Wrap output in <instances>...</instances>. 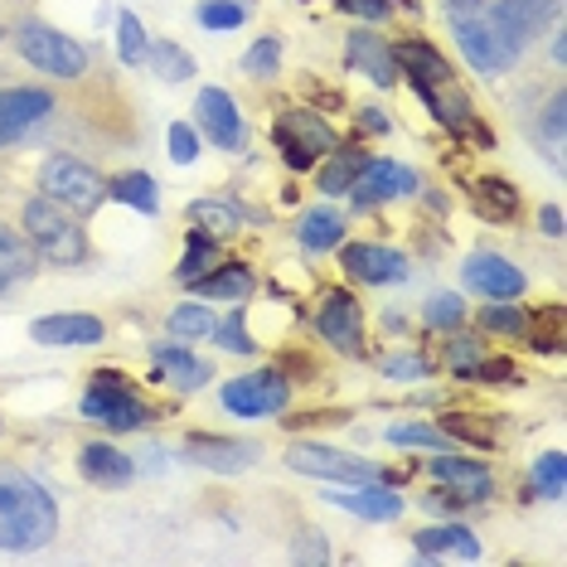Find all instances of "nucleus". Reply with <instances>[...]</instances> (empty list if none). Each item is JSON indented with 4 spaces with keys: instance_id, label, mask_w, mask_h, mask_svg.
I'll return each mask as SVG.
<instances>
[{
    "instance_id": "obj_10",
    "label": "nucleus",
    "mask_w": 567,
    "mask_h": 567,
    "mask_svg": "<svg viewBox=\"0 0 567 567\" xmlns=\"http://www.w3.org/2000/svg\"><path fill=\"white\" fill-rule=\"evenodd\" d=\"M485 16L495 20L519 49H528L553 20H558V0H489Z\"/></svg>"
},
{
    "instance_id": "obj_15",
    "label": "nucleus",
    "mask_w": 567,
    "mask_h": 567,
    "mask_svg": "<svg viewBox=\"0 0 567 567\" xmlns=\"http://www.w3.org/2000/svg\"><path fill=\"white\" fill-rule=\"evenodd\" d=\"M185 461L224 475H238L257 461V442H234V436H185Z\"/></svg>"
},
{
    "instance_id": "obj_44",
    "label": "nucleus",
    "mask_w": 567,
    "mask_h": 567,
    "mask_svg": "<svg viewBox=\"0 0 567 567\" xmlns=\"http://www.w3.org/2000/svg\"><path fill=\"white\" fill-rule=\"evenodd\" d=\"M442 432L451 436V442H471V446H495V427H481V422H471V412H451V417H442Z\"/></svg>"
},
{
    "instance_id": "obj_31",
    "label": "nucleus",
    "mask_w": 567,
    "mask_h": 567,
    "mask_svg": "<svg viewBox=\"0 0 567 567\" xmlns=\"http://www.w3.org/2000/svg\"><path fill=\"white\" fill-rule=\"evenodd\" d=\"M340 238H344L340 214H330V209L301 214V248L306 252H330V248H340Z\"/></svg>"
},
{
    "instance_id": "obj_33",
    "label": "nucleus",
    "mask_w": 567,
    "mask_h": 567,
    "mask_svg": "<svg viewBox=\"0 0 567 567\" xmlns=\"http://www.w3.org/2000/svg\"><path fill=\"white\" fill-rule=\"evenodd\" d=\"M146 59H151V69H156L165 83H185V79H195V59H189L179 44H171V40H156Z\"/></svg>"
},
{
    "instance_id": "obj_55",
    "label": "nucleus",
    "mask_w": 567,
    "mask_h": 567,
    "mask_svg": "<svg viewBox=\"0 0 567 567\" xmlns=\"http://www.w3.org/2000/svg\"><path fill=\"white\" fill-rule=\"evenodd\" d=\"M489 6V0H446L451 16H481V10Z\"/></svg>"
},
{
    "instance_id": "obj_11",
    "label": "nucleus",
    "mask_w": 567,
    "mask_h": 567,
    "mask_svg": "<svg viewBox=\"0 0 567 567\" xmlns=\"http://www.w3.org/2000/svg\"><path fill=\"white\" fill-rule=\"evenodd\" d=\"M59 102L44 87H0V146L20 141L30 126H40Z\"/></svg>"
},
{
    "instance_id": "obj_40",
    "label": "nucleus",
    "mask_w": 567,
    "mask_h": 567,
    "mask_svg": "<svg viewBox=\"0 0 567 567\" xmlns=\"http://www.w3.org/2000/svg\"><path fill=\"white\" fill-rule=\"evenodd\" d=\"M171 334L175 340H209L214 316L204 306H179V311H171Z\"/></svg>"
},
{
    "instance_id": "obj_8",
    "label": "nucleus",
    "mask_w": 567,
    "mask_h": 567,
    "mask_svg": "<svg viewBox=\"0 0 567 567\" xmlns=\"http://www.w3.org/2000/svg\"><path fill=\"white\" fill-rule=\"evenodd\" d=\"M287 466L301 475H316V481L344 485V481H379V466L350 456V451H334V446H316V442H296L287 451Z\"/></svg>"
},
{
    "instance_id": "obj_2",
    "label": "nucleus",
    "mask_w": 567,
    "mask_h": 567,
    "mask_svg": "<svg viewBox=\"0 0 567 567\" xmlns=\"http://www.w3.org/2000/svg\"><path fill=\"white\" fill-rule=\"evenodd\" d=\"M20 234L30 238L34 252H40L44 262H54V267H79L83 257H87V234H83L79 214H69L63 204L44 199V195L24 199V209H20Z\"/></svg>"
},
{
    "instance_id": "obj_46",
    "label": "nucleus",
    "mask_w": 567,
    "mask_h": 567,
    "mask_svg": "<svg viewBox=\"0 0 567 567\" xmlns=\"http://www.w3.org/2000/svg\"><path fill=\"white\" fill-rule=\"evenodd\" d=\"M277 63H281V44L277 40H257L248 54H243V73H248V79H272Z\"/></svg>"
},
{
    "instance_id": "obj_53",
    "label": "nucleus",
    "mask_w": 567,
    "mask_h": 567,
    "mask_svg": "<svg viewBox=\"0 0 567 567\" xmlns=\"http://www.w3.org/2000/svg\"><path fill=\"white\" fill-rule=\"evenodd\" d=\"M538 228H544L548 238L563 234V209H558V204H544V214H538Z\"/></svg>"
},
{
    "instance_id": "obj_42",
    "label": "nucleus",
    "mask_w": 567,
    "mask_h": 567,
    "mask_svg": "<svg viewBox=\"0 0 567 567\" xmlns=\"http://www.w3.org/2000/svg\"><path fill=\"white\" fill-rule=\"evenodd\" d=\"M481 326L485 330H495V334H528V316L519 311V306H509V301H489L485 311H481Z\"/></svg>"
},
{
    "instance_id": "obj_47",
    "label": "nucleus",
    "mask_w": 567,
    "mask_h": 567,
    "mask_svg": "<svg viewBox=\"0 0 567 567\" xmlns=\"http://www.w3.org/2000/svg\"><path fill=\"white\" fill-rule=\"evenodd\" d=\"M481 359H485V344L475 340V334H456V340H451V350H446V364L456 369L461 379H471Z\"/></svg>"
},
{
    "instance_id": "obj_1",
    "label": "nucleus",
    "mask_w": 567,
    "mask_h": 567,
    "mask_svg": "<svg viewBox=\"0 0 567 567\" xmlns=\"http://www.w3.org/2000/svg\"><path fill=\"white\" fill-rule=\"evenodd\" d=\"M59 534V505L44 495V485L24 481L16 471H0V548L30 553L44 548Z\"/></svg>"
},
{
    "instance_id": "obj_6",
    "label": "nucleus",
    "mask_w": 567,
    "mask_h": 567,
    "mask_svg": "<svg viewBox=\"0 0 567 567\" xmlns=\"http://www.w3.org/2000/svg\"><path fill=\"white\" fill-rule=\"evenodd\" d=\"M456 24H451V34H456V44H461V54H466V63L475 73H509L514 63L524 59V49L509 40L505 30H499L495 20L485 16H451Z\"/></svg>"
},
{
    "instance_id": "obj_25",
    "label": "nucleus",
    "mask_w": 567,
    "mask_h": 567,
    "mask_svg": "<svg viewBox=\"0 0 567 567\" xmlns=\"http://www.w3.org/2000/svg\"><path fill=\"white\" fill-rule=\"evenodd\" d=\"M156 369L165 383H175V389H185V393H195V389H204V379H214V369L189 354L185 344H156Z\"/></svg>"
},
{
    "instance_id": "obj_50",
    "label": "nucleus",
    "mask_w": 567,
    "mask_h": 567,
    "mask_svg": "<svg viewBox=\"0 0 567 567\" xmlns=\"http://www.w3.org/2000/svg\"><path fill=\"white\" fill-rule=\"evenodd\" d=\"M291 558H296V563H326V558H330V553H326V538H320L316 528H306V538H296Z\"/></svg>"
},
{
    "instance_id": "obj_12",
    "label": "nucleus",
    "mask_w": 567,
    "mask_h": 567,
    "mask_svg": "<svg viewBox=\"0 0 567 567\" xmlns=\"http://www.w3.org/2000/svg\"><path fill=\"white\" fill-rule=\"evenodd\" d=\"M461 277H466L471 291L489 296V301H514V296L528 291V277L514 262H505L499 252H475L471 262L461 267Z\"/></svg>"
},
{
    "instance_id": "obj_34",
    "label": "nucleus",
    "mask_w": 567,
    "mask_h": 567,
    "mask_svg": "<svg viewBox=\"0 0 567 567\" xmlns=\"http://www.w3.org/2000/svg\"><path fill=\"white\" fill-rule=\"evenodd\" d=\"M364 151H340V156H334L326 171H320V189H326V195H350V185L359 179V171H364Z\"/></svg>"
},
{
    "instance_id": "obj_37",
    "label": "nucleus",
    "mask_w": 567,
    "mask_h": 567,
    "mask_svg": "<svg viewBox=\"0 0 567 567\" xmlns=\"http://www.w3.org/2000/svg\"><path fill=\"white\" fill-rule=\"evenodd\" d=\"M481 204L485 214H495L499 224H509V218H519V189L509 185V179H481Z\"/></svg>"
},
{
    "instance_id": "obj_29",
    "label": "nucleus",
    "mask_w": 567,
    "mask_h": 567,
    "mask_svg": "<svg viewBox=\"0 0 567 567\" xmlns=\"http://www.w3.org/2000/svg\"><path fill=\"white\" fill-rule=\"evenodd\" d=\"M563 117H567V97L553 93L548 107L538 112V122H534V141H538V151L548 156L553 171H563Z\"/></svg>"
},
{
    "instance_id": "obj_16",
    "label": "nucleus",
    "mask_w": 567,
    "mask_h": 567,
    "mask_svg": "<svg viewBox=\"0 0 567 567\" xmlns=\"http://www.w3.org/2000/svg\"><path fill=\"white\" fill-rule=\"evenodd\" d=\"M344 272L359 281H373V287H393V281L408 277V257L393 248H379V243H350L344 248Z\"/></svg>"
},
{
    "instance_id": "obj_3",
    "label": "nucleus",
    "mask_w": 567,
    "mask_h": 567,
    "mask_svg": "<svg viewBox=\"0 0 567 567\" xmlns=\"http://www.w3.org/2000/svg\"><path fill=\"white\" fill-rule=\"evenodd\" d=\"M40 195L63 204L69 214H93L102 199H107V179H102L93 165L79 156H49L40 165Z\"/></svg>"
},
{
    "instance_id": "obj_56",
    "label": "nucleus",
    "mask_w": 567,
    "mask_h": 567,
    "mask_svg": "<svg viewBox=\"0 0 567 567\" xmlns=\"http://www.w3.org/2000/svg\"><path fill=\"white\" fill-rule=\"evenodd\" d=\"M359 122H364V132H389V117H383V112H359Z\"/></svg>"
},
{
    "instance_id": "obj_7",
    "label": "nucleus",
    "mask_w": 567,
    "mask_h": 567,
    "mask_svg": "<svg viewBox=\"0 0 567 567\" xmlns=\"http://www.w3.org/2000/svg\"><path fill=\"white\" fill-rule=\"evenodd\" d=\"M218 403L234 417H272V412L291 403V383L277 369H257V373H243V379H228Z\"/></svg>"
},
{
    "instance_id": "obj_22",
    "label": "nucleus",
    "mask_w": 567,
    "mask_h": 567,
    "mask_svg": "<svg viewBox=\"0 0 567 567\" xmlns=\"http://www.w3.org/2000/svg\"><path fill=\"white\" fill-rule=\"evenodd\" d=\"M412 544H417V553L422 558H466V563H475L481 558V544H475V534L466 524H436V528H417L412 534Z\"/></svg>"
},
{
    "instance_id": "obj_5",
    "label": "nucleus",
    "mask_w": 567,
    "mask_h": 567,
    "mask_svg": "<svg viewBox=\"0 0 567 567\" xmlns=\"http://www.w3.org/2000/svg\"><path fill=\"white\" fill-rule=\"evenodd\" d=\"M83 417L107 432H136L141 422L151 417V408L132 393V383H126L117 369H102V373H93V389L83 393Z\"/></svg>"
},
{
    "instance_id": "obj_14",
    "label": "nucleus",
    "mask_w": 567,
    "mask_h": 567,
    "mask_svg": "<svg viewBox=\"0 0 567 567\" xmlns=\"http://www.w3.org/2000/svg\"><path fill=\"white\" fill-rule=\"evenodd\" d=\"M330 505L359 514V519H398L403 514V495L379 481H344V485H330L326 489Z\"/></svg>"
},
{
    "instance_id": "obj_20",
    "label": "nucleus",
    "mask_w": 567,
    "mask_h": 567,
    "mask_svg": "<svg viewBox=\"0 0 567 567\" xmlns=\"http://www.w3.org/2000/svg\"><path fill=\"white\" fill-rule=\"evenodd\" d=\"M344 54H350V69H359L364 79H373L379 87H393V83H398L393 49L383 44L373 30H354V34H350V44H344Z\"/></svg>"
},
{
    "instance_id": "obj_24",
    "label": "nucleus",
    "mask_w": 567,
    "mask_h": 567,
    "mask_svg": "<svg viewBox=\"0 0 567 567\" xmlns=\"http://www.w3.org/2000/svg\"><path fill=\"white\" fill-rule=\"evenodd\" d=\"M393 63L408 69V83L412 87H436V83H451V63L436 54L427 40H408L393 49Z\"/></svg>"
},
{
    "instance_id": "obj_36",
    "label": "nucleus",
    "mask_w": 567,
    "mask_h": 567,
    "mask_svg": "<svg viewBox=\"0 0 567 567\" xmlns=\"http://www.w3.org/2000/svg\"><path fill=\"white\" fill-rule=\"evenodd\" d=\"M214 344H224L228 354H257V340L248 334V326H243V301L224 320H214Z\"/></svg>"
},
{
    "instance_id": "obj_49",
    "label": "nucleus",
    "mask_w": 567,
    "mask_h": 567,
    "mask_svg": "<svg viewBox=\"0 0 567 567\" xmlns=\"http://www.w3.org/2000/svg\"><path fill=\"white\" fill-rule=\"evenodd\" d=\"M389 379H427V359H417V354H398V359H383L379 364Z\"/></svg>"
},
{
    "instance_id": "obj_27",
    "label": "nucleus",
    "mask_w": 567,
    "mask_h": 567,
    "mask_svg": "<svg viewBox=\"0 0 567 567\" xmlns=\"http://www.w3.org/2000/svg\"><path fill=\"white\" fill-rule=\"evenodd\" d=\"M189 287H195V296H204V301H248L252 296V272L243 262H218V272L214 277H195L189 281Z\"/></svg>"
},
{
    "instance_id": "obj_9",
    "label": "nucleus",
    "mask_w": 567,
    "mask_h": 567,
    "mask_svg": "<svg viewBox=\"0 0 567 567\" xmlns=\"http://www.w3.org/2000/svg\"><path fill=\"white\" fill-rule=\"evenodd\" d=\"M422 179L417 171H408V165L398 161H364V171L350 185V199L359 209H373V204H389V199H403V195H417Z\"/></svg>"
},
{
    "instance_id": "obj_52",
    "label": "nucleus",
    "mask_w": 567,
    "mask_h": 567,
    "mask_svg": "<svg viewBox=\"0 0 567 567\" xmlns=\"http://www.w3.org/2000/svg\"><path fill=\"white\" fill-rule=\"evenodd\" d=\"M466 505V495H451V489H432L427 495V509H442V514H461Z\"/></svg>"
},
{
    "instance_id": "obj_23",
    "label": "nucleus",
    "mask_w": 567,
    "mask_h": 567,
    "mask_svg": "<svg viewBox=\"0 0 567 567\" xmlns=\"http://www.w3.org/2000/svg\"><path fill=\"white\" fill-rule=\"evenodd\" d=\"M30 340H40V344H102L107 330H102L97 316H44L30 326Z\"/></svg>"
},
{
    "instance_id": "obj_51",
    "label": "nucleus",
    "mask_w": 567,
    "mask_h": 567,
    "mask_svg": "<svg viewBox=\"0 0 567 567\" xmlns=\"http://www.w3.org/2000/svg\"><path fill=\"white\" fill-rule=\"evenodd\" d=\"M344 16H359V20H389L393 0H340Z\"/></svg>"
},
{
    "instance_id": "obj_39",
    "label": "nucleus",
    "mask_w": 567,
    "mask_h": 567,
    "mask_svg": "<svg viewBox=\"0 0 567 567\" xmlns=\"http://www.w3.org/2000/svg\"><path fill=\"white\" fill-rule=\"evenodd\" d=\"M389 442L393 446H432V451H446L451 436L442 427H427V422H398V427H389Z\"/></svg>"
},
{
    "instance_id": "obj_17",
    "label": "nucleus",
    "mask_w": 567,
    "mask_h": 567,
    "mask_svg": "<svg viewBox=\"0 0 567 567\" xmlns=\"http://www.w3.org/2000/svg\"><path fill=\"white\" fill-rule=\"evenodd\" d=\"M195 117H199L204 132H209L214 146H224V151L243 146V117H238L234 97H228L224 87H204L199 102H195Z\"/></svg>"
},
{
    "instance_id": "obj_43",
    "label": "nucleus",
    "mask_w": 567,
    "mask_h": 567,
    "mask_svg": "<svg viewBox=\"0 0 567 567\" xmlns=\"http://www.w3.org/2000/svg\"><path fill=\"white\" fill-rule=\"evenodd\" d=\"M534 489L544 499H563V451H548L534 461Z\"/></svg>"
},
{
    "instance_id": "obj_13",
    "label": "nucleus",
    "mask_w": 567,
    "mask_h": 567,
    "mask_svg": "<svg viewBox=\"0 0 567 567\" xmlns=\"http://www.w3.org/2000/svg\"><path fill=\"white\" fill-rule=\"evenodd\" d=\"M316 326H320V334H326L334 350H344V354L364 350V316H359V301L350 291H326Z\"/></svg>"
},
{
    "instance_id": "obj_4",
    "label": "nucleus",
    "mask_w": 567,
    "mask_h": 567,
    "mask_svg": "<svg viewBox=\"0 0 567 567\" xmlns=\"http://www.w3.org/2000/svg\"><path fill=\"white\" fill-rule=\"evenodd\" d=\"M16 49L30 59V69L49 73V79H83L87 73V49L69 34L49 30L44 20H24L16 30Z\"/></svg>"
},
{
    "instance_id": "obj_21",
    "label": "nucleus",
    "mask_w": 567,
    "mask_h": 567,
    "mask_svg": "<svg viewBox=\"0 0 567 567\" xmlns=\"http://www.w3.org/2000/svg\"><path fill=\"white\" fill-rule=\"evenodd\" d=\"M34 272H40V252H34V243L16 234L10 224H0V296L24 287Z\"/></svg>"
},
{
    "instance_id": "obj_38",
    "label": "nucleus",
    "mask_w": 567,
    "mask_h": 567,
    "mask_svg": "<svg viewBox=\"0 0 567 567\" xmlns=\"http://www.w3.org/2000/svg\"><path fill=\"white\" fill-rule=\"evenodd\" d=\"M117 54H122V63H146V54H151L146 24H141L132 10H122L117 16Z\"/></svg>"
},
{
    "instance_id": "obj_48",
    "label": "nucleus",
    "mask_w": 567,
    "mask_h": 567,
    "mask_svg": "<svg viewBox=\"0 0 567 567\" xmlns=\"http://www.w3.org/2000/svg\"><path fill=\"white\" fill-rule=\"evenodd\" d=\"M195 156H199L195 126H189V122H175V126H171V161H175V165H189Z\"/></svg>"
},
{
    "instance_id": "obj_26",
    "label": "nucleus",
    "mask_w": 567,
    "mask_h": 567,
    "mask_svg": "<svg viewBox=\"0 0 567 567\" xmlns=\"http://www.w3.org/2000/svg\"><path fill=\"white\" fill-rule=\"evenodd\" d=\"M432 475L446 485H456L466 499H485L489 485H495V475L481 461H466V456H432Z\"/></svg>"
},
{
    "instance_id": "obj_45",
    "label": "nucleus",
    "mask_w": 567,
    "mask_h": 567,
    "mask_svg": "<svg viewBox=\"0 0 567 567\" xmlns=\"http://www.w3.org/2000/svg\"><path fill=\"white\" fill-rule=\"evenodd\" d=\"M422 316H427V326H436V330H456L461 320H466V301H461V296H451V291H442V296H432Z\"/></svg>"
},
{
    "instance_id": "obj_30",
    "label": "nucleus",
    "mask_w": 567,
    "mask_h": 567,
    "mask_svg": "<svg viewBox=\"0 0 567 567\" xmlns=\"http://www.w3.org/2000/svg\"><path fill=\"white\" fill-rule=\"evenodd\" d=\"M107 195L132 204L136 214H161V189H156V179H151L146 171H126L117 179H107Z\"/></svg>"
},
{
    "instance_id": "obj_28",
    "label": "nucleus",
    "mask_w": 567,
    "mask_h": 567,
    "mask_svg": "<svg viewBox=\"0 0 567 567\" xmlns=\"http://www.w3.org/2000/svg\"><path fill=\"white\" fill-rule=\"evenodd\" d=\"M417 97L432 107V117L451 126V132H466L471 126V102L461 87H451V83H436V87H417Z\"/></svg>"
},
{
    "instance_id": "obj_54",
    "label": "nucleus",
    "mask_w": 567,
    "mask_h": 567,
    "mask_svg": "<svg viewBox=\"0 0 567 567\" xmlns=\"http://www.w3.org/2000/svg\"><path fill=\"white\" fill-rule=\"evenodd\" d=\"M281 156H287V165H291V171H311V151H301V146H281Z\"/></svg>"
},
{
    "instance_id": "obj_41",
    "label": "nucleus",
    "mask_w": 567,
    "mask_h": 567,
    "mask_svg": "<svg viewBox=\"0 0 567 567\" xmlns=\"http://www.w3.org/2000/svg\"><path fill=\"white\" fill-rule=\"evenodd\" d=\"M243 20H248V6H243V0H204L199 6L204 30H238Z\"/></svg>"
},
{
    "instance_id": "obj_18",
    "label": "nucleus",
    "mask_w": 567,
    "mask_h": 567,
    "mask_svg": "<svg viewBox=\"0 0 567 567\" xmlns=\"http://www.w3.org/2000/svg\"><path fill=\"white\" fill-rule=\"evenodd\" d=\"M277 146H301V151H311V156H334V151H340V136H334L316 112L296 107L277 122Z\"/></svg>"
},
{
    "instance_id": "obj_32",
    "label": "nucleus",
    "mask_w": 567,
    "mask_h": 567,
    "mask_svg": "<svg viewBox=\"0 0 567 567\" xmlns=\"http://www.w3.org/2000/svg\"><path fill=\"white\" fill-rule=\"evenodd\" d=\"M238 218H243L238 204H218V199H195L189 204V224H195L199 234H234Z\"/></svg>"
},
{
    "instance_id": "obj_35",
    "label": "nucleus",
    "mask_w": 567,
    "mask_h": 567,
    "mask_svg": "<svg viewBox=\"0 0 567 567\" xmlns=\"http://www.w3.org/2000/svg\"><path fill=\"white\" fill-rule=\"evenodd\" d=\"M218 257H224L218 252V243H209V234H199L195 228V234H189V248H185V262L175 267V281H185L189 287L195 277H204V267H218Z\"/></svg>"
},
{
    "instance_id": "obj_19",
    "label": "nucleus",
    "mask_w": 567,
    "mask_h": 567,
    "mask_svg": "<svg viewBox=\"0 0 567 567\" xmlns=\"http://www.w3.org/2000/svg\"><path fill=\"white\" fill-rule=\"evenodd\" d=\"M79 471L102 489H122V485H132V475H136L132 456L112 442H87L83 456H79Z\"/></svg>"
}]
</instances>
